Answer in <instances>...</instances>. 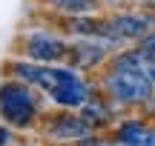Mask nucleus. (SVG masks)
Segmentation results:
<instances>
[{
  "instance_id": "nucleus-1",
  "label": "nucleus",
  "mask_w": 155,
  "mask_h": 146,
  "mask_svg": "<svg viewBox=\"0 0 155 146\" xmlns=\"http://www.w3.org/2000/svg\"><path fill=\"white\" fill-rule=\"evenodd\" d=\"M109 92L124 103H141L152 92V75L144 72V66H118L106 80Z\"/></svg>"
},
{
  "instance_id": "nucleus-2",
  "label": "nucleus",
  "mask_w": 155,
  "mask_h": 146,
  "mask_svg": "<svg viewBox=\"0 0 155 146\" xmlns=\"http://www.w3.org/2000/svg\"><path fill=\"white\" fill-rule=\"evenodd\" d=\"M0 112L9 123H17V126H26L35 115V100L29 95L26 86L20 83H6L0 86Z\"/></svg>"
},
{
  "instance_id": "nucleus-3",
  "label": "nucleus",
  "mask_w": 155,
  "mask_h": 146,
  "mask_svg": "<svg viewBox=\"0 0 155 146\" xmlns=\"http://www.w3.org/2000/svg\"><path fill=\"white\" fill-rule=\"evenodd\" d=\"M26 52L35 60H61V57L66 55V46H63L61 40L46 37V34H35V37H29Z\"/></svg>"
},
{
  "instance_id": "nucleus-4",
  "label": "nucleus",
  "mask_w": 155,
  "mask_h": 146,
  "mask_svg": "<svg viewBox=\"0 0 155 146\" xmlns=\"http://www.w3.org/2000/svg\"><path fill=\"white\" fill-rule=\"evenodd\" d=\"M101 29H106L112 37H144L147 29H150V20H144V17H132V14H124V17L109 20L106 26H101Z\"/></svg>"
},
{
  "instance_id": "nucleus-5",
  "label": "nucleus",
  "mask_w": 155,
  "mask_h": 146,
  "mask_svg": "<svg viewBox=\"0 0 155 146\" xmlns=\"http://www.w3.org/2000/svg\"><path fill=\"white\" fill-rule=\"evenodd\" d=\"M55 100L63 103V106H83V100H86V89H83V83L75 78V75H69V80L55 92Z\"/></svg>"
},
{
  "instance_id": "nucleus-6",
  "label": "nucleus",
  "mask_w": 155,
  "mask_h": 146,
  "mask_svg": "<svg viewBox=\"0 0 155 146\" xmlns=\"http://www.w3.org/2000/svg\"><path fill=\"white\" fill-rule=\"evenodd\" d=\"M121 143L124 146H155V132L132 120V123L121 126Z\"/></svg>"
},
{
  "instance_id": "nucleus-7",
  "label": "nucleus",
  "mask_w": 155,
  "mask_h": 146,
  "mask_svg": "<svg viewBox=\"0 0 155 146\" xmlns=\"http://www.w3.org/2000/svg\"><path fill=\"white\" fill-rule=\"evenodd\" d=\"M89 123L83 118H61L55 126V135L58 138H86Z\"/></svg>"
},
{
  "instance_id": "nucleus-8",
  "label": "nucleus",
  "mask_w": 155,
  "mask_h": 146,
  "mask_svg": "<svg viewBox=\"0 0 155 146\" xmlns=\"http://www.w3.org/2000/svg\"><path fill=\"white\" fill-rule=\"evenodd\" d=\"M52 3L63 11H72V14H86L95 9V0H52Z\"/></svg>"
},
{
  "instance_id": "nucleus-9",
  "label": "nucleus",
  "mask_w": 155,
  "mask_h": 146,
  "mask_svg": "<svg viewBox=\"0 0 155 146\" xmlns=\"http://www.w3.org/2000/svg\"><path fill=\"white\" fill-rule=\"evenodd\" d=\"M75 55H83V57H78L81 66H92L104 57V49L101 46H75Z\"/></svg>"
},
{
  "instance_id": "nucleus-10",
  "label": "nucleus",
  "mask_w": 155,
  "mask_h": 146,
  "mask_svg": "<svg viewBox=\"0 0 155 146\" xmlns=\"http://www.w3.org/2000/svg\"><path fill=\"white\" fill-rule=\"evenodd\" d=\"M86 112L92 115V118H98V120H104V118H106V112H104V109H101V106H89Z\"/></svg>"
},
{
  "instance_id": "nucleus-11",
  "label": "nucleus",
  "mask_w": 155,
  "mask_h": 146,
  "mask_svg": "<svg viewBox=\"0 0 155 146\" xmlns=\"http://www.w3.org/2000/svg\"><path fill=\"white\" fill-rule=\"evenodd\" d=\"M6 138H9V135H6V129H3V126H0V146L6 143Z\"/></svg>"
},
{
  "instance_id": "nucleus-12",
  "label": "nucleus",
  "mask_w": 155,
  "mask_h": 146,
  "mask_svg": "<svg viewBox=\"0 0 155 146\" xmlns=\"http://www.w3.org/2000/svg\"><path fill=\"white\" fill-rule=\"evenodd\" d=\"M150 75H152V80H155V66H152V72H150Z\"/></svg>"
},
{
  "instance_id": "nucleus-13",
  "label": "nucleus",
  "mask_w": 155,
  "mask_h": 146,
  "mask_svg": "<svg viewBox=\"0 0 155 146\" xmlns=\"http://www.w3.org/2000/svg\"><path fill=\"white\" fill-rule=\"evenodd\" d=\"M147 3H155V0H147Z\"/></svg>"
}]
</instances>
